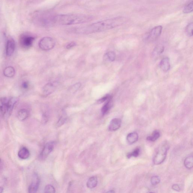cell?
Returning <instances> with one entry per match:
<instances>
[{
  "label": "cell",
  "mask_w": 193,
  "mask_h": 193,
  "mask_svg": "<svg viewBox=\"0 0 193 193\" xmlns=\"http://www.w3.org/2000/svg\"><path fill=\"white\" fill-rule=\"evenodd\" d=\"M127 19L123 17L110 18L94 23L90 25L80 28L77 32L82 34H91L114 29L125 24Z\"/></svg>",
  "instance_id": "obj_1"
},
{
  "label": "cell",
  "mask_w": 193,
  "mask_h": 193,
  "mask_svg": "<svg viewBox=\"0 0 193 193\" xmlns=\"http://www.w3.org/2000/svg\"><path fill=\"white\" fill-rule=\"evenodd\" d=\"M92 16L80 14L59 15L54 16V23L61 25H72L90 22L93 19Z\"/></svg>",
  "instance_id": "obj_2"
},
{
  "label": "cell",
  "mask_w": 193,
  "mask_h": 193,
  "mask_svg": "<svg viewBox=\"0 0 193 193\" xmlns=\"http://www.w3.org/2000/svg\"><path fill=\"white\" fill-rule=\"evenodd\" d=\"M169 146L164 143L158 148L157 151L153 158V163L155 165H159L164 162L167 156Z\"/></svg>",
  "instance_id": "obj_3"
},
{
  "label": "cell",
  "mask_w": 193,
  "mask_h": 193,
  "mask_svg": "<svg viewBox=\"0 0 193 193\" xmlns=\"http://www.w3.org/2000/svg\"><path fill=\"white\" fill-rule=\"evenodd\" d=\"M55 44V41L51 37H46L40 41L39 46L42 50L47 51L53 48Z\"/></svg>",
  "instance_id": "obj_4"
},
{
  "label": "cell",
  "mask_w": 193,
  "mask_h": 193,
  "mask_svg": "<svg viewBox=\"0 0 193 193\" xmlns=\"http://www.w3.org/2000/svg\"><path fill=\"white\" fill-rule=\"evenodd\" d=\"M163 27L161 26H155L151 29L145 37V41L147 42H152L156 40L161 35Z\"/></svg>",
  "instance_id": "obj_5"
},
{
  "label": "cell",
  "mask_w": 193,
  "mask_h": 193,
  "mask_svg": "<svg viewBox=\"0 0 193 193\" xmlns=\"http://www.w3.org/2000/svg\"><path fill=\"white\" fill-rule=\"evenodd\" d=\"M55 145V142L54 141L49 142L44 145L43 149L40 154V159L45 160L53 150Z\"/></svg>",
  "instance_id": "obj_6"
},
{
  "label": "cell",
  "mask_w": 193,
  "mask_h": 193,
  "mask_svg": "<svg viewBox=\"0 0 193 193\" xmlns=\"http://www.w3.org/2000/svg\"><path fill=\"white\" fill-rule=\"evenodd\" d=\"M34 39L35 38L33 36L24 34L21 36L20 41L21 46L24 48L27 49L32 45Z\"/></svg>",
  "instance_id": "obj_7"
},
{
  "label": "cell",
  "mask_w": 193,
  "mask_h": 193,
  "mask_svg": "<svg viewBox=\"0 0 193 193\" xmlns=\"http://www.w3.org/2000/svg\"><path fill=\"white\" fill-rule=\"evenodd\" d=\"M58 83L57 82H53L46 84L43 87L42 92L44 96H47L51 95L56 89Z\"/></svg>",
  "instance_id": "obj_8"
},
{
  "label": "cell",
  "mask_w": 193,
  "mask_h": 193,
  "mask_svg": "<svg viewBox=\"0 0 193 193\" xmlns=\"http://www.w3.org/2000/svg\"><path fill=\"white\" fill-rule=\"evenodd\" d=\"M9 98L4 97L0 98V114L3 116L9 115Z\"/></svg>",
  "instance_id": "obj_9"
},
{
  "label": "cell",
  "mask_w": 193,
  "mask_h": 193,
  "mask_svg": "<svg viewBox=\"0 0 193 193\" xmlns=\"http://www.w3.org/2000/svg\"><path fill=\"white\" fill-rule=\"evenodd\" d=\"M40 184V179L37 174L34 175L32 183L29 186V192L34 193L37 192L39 189Z\"/></svg>",
  "instance_id": "obj_10"
},
{
  "label": "cell",
  "mask_w": 193,
  "mask_h": 193,
  "mask_svg": "<svg viewBox=\"0 0 193 193\" xmlns=\"http://www.w3.org/2000/svg\"><path fill=\"white\" fill-rule=\"evenodd\" d=\"M15 49V43L13 39H10L7 41L6 44V56H11L14 53Z\"/></svg>",
  "instance_id": "obj_11"
},
{
  "label": "cell",
  "mask_w": 193,
  "mask_h": 193,
  "mask_svg": "<svg viewBox=\"0 0 193 193\" xmlns=\"http://www.w3.org/2000/svg\"><path fill=\"white\" fill-rule=\"evenodd\" d=\"M122 124V120L119 118H115L110 121L108 126L109 131H114L120 128Z\"/></svg>",
  "instance_id": "obj_12"
},
{
  "label": "cell",
  "mask_w": 193,
  "mask_h": 193,
  "mask_svg": "<svg viewBox=\"0 0 193 193\" xmlns=\"http://www.w3.org/2000/svg\"><path fill=\"white\" fill-rule=\"evenodd\" d=\"M106 102V103L102 107L101 109L102 113L103 115L107 114L113 106V100H112V97Z\"/></svg>",
  "instance_id": "obj_13"
},
{
  "label": "cell",
  "mask_w": 193,
  "mask_h": 193,
  "mask_svg": "<svg viewBox=\"0 0 193 193\" xmlns=\"http://www.w3.org/2000/svg\"><path fill=\"white\" fill-rule=\"evenodd\" d=\"M30 152L29 150L25 147L21 148L18 153V156L19 158L23 160L27 159L30 156Z\"/></svg>",
  "instance_id": "obj_14"
},
{
  "label": "cell",
  "mask_w": 193,
  "mask_h": 193,
  "mask_svg": "<svg viewBox=\"0 0 193 193\" xmlns=\"http://www.w3.org/2000/svg\"><path fill=\"white\" fill-rule=\"evenodd\" d=\"M138 136L136 132L131 133L127 135L126 137L127 141L129 144L132 145L138 141Z\"/></svg>",
  "instance_id": "obj_15"
},
{
  "label": "cell",
  "mask_w": 193,
  "mask_h": 193,
  "mask_svg": "<svg viewBox=\"0 0 193 193\" xmlns=\"http://www.w3.org/2000/svg\"><path fill=\"white\" fill-rule=\"evenodd\" d=\"M160 67L163 71L167 72L170 68L169 59L168 57L163 59L160 63Z\"/></svg>",
  "instance_id": "obj_16"
},
{
  "label": "cell",
  "mask_w": 193,
  "mask_h": 193,
  "mask_svg": "<svg viewBox=\"0 0 193 193\" xmlns=\"http://www.w3.org/2000/svg\"><path fill=\"white\" fill-rule=\"evenodd\" d=\"M29 113L27 110L25 109H22L18 111L17 118L21 121H24L28 118Z\"/></svg>",
  "instance_id": "obj_17"
},
{
  "label": "cell",
  "mask_w": 193,
  "mask_h": 193,
  "mask_svg": "<svg viewBox=\"0 0 193 193\" xmlns=\"http://www.w3.org/2000/svg\"><path fill=\"white\" fill-rule=\"evenodd\" d=\"M3 73L5 76L9 77V78H11L15 74V71L14 68L11 66H9L4 69L3 71Z\"/></svg>",
  "instance_id": "obj_18"
},
{
  "label": "cell",
  "mask_w": 193,
  "mask_h": 193,
  "mask_svg": "<svg viewBox=\"0 0 193 193\" xmlns=\"http://www.w3.org/2000/svg\"><path fill=\"white\" fill-rule=\"evenodd\" d=\"M98 180L96 176H93L90 177L87 181V187L90 189L94 188L97 185Z\"/></svg>",
  "instance_id": "obj_19"
},
{
  "label": "cell",
  "mask_w": 193,
  "mask_h": 193,
  "mask_svg": "<svg viewBox=\"0 0 193 193\" xmlns=\"http://www.w3.org/2000/svg\"><path fill=\"white\" fill-rule=\"evenodd\" d=\"M193 156H190L186 157L184 161V165L186 168L188 169H191L193 168Z\"/></svg>",
  "instance_id": "obj_20"
},
{
  "label": "cell",
  "mask_w": 193,
  "mask_h": 193,
  "mask_svg": "<svg viewBox=\"0 0 193 193\" xmlns=\"http://www.w3.org/2000/svg\"><path fill=\"white\" fill-rule=\"evenodd\" d=\"M160 132L156 130L153 132L151 136L148 137L146 139L148 141H156L160 137Z\"/></svg>",
  "instance_id": "obj_21"
},
{
  "label": "cell",
  "mask_w": 193,
  "mask_h": 193,
  "mask_svg": "<svg viewBox=\"0 0 193 193\" xmlns=\"http://www.w3.org/2000/svg\"><path fill=\"white\" fill-rule=\"evenodd\" d=\"M193 10V1H192L184 6V9H183V12L184 13L187 14V13L192 12Z\"/></svg>",
  "instance_id": "obj_22"
},
{
  "label": "cell",
  "mask_w": 193,
  "mask_h": 193,
  "mask_svg": "<svg viewBox=\"0 0 193 193\" xmlns=\"http://www.w3.org/2000/svg\"><path fill=\"white\" fill-rule=\"evenodd\" d=\"M140 152H141V149L139 148H137L136 149L133 150V151L131 153H129L127 155V157L129 158L132 157H137L139 156Z\"/></svg>",
  "instance_id": "obj_23"
},
{
  "label": "cell",
  "mask_w": 193,
  "mask_h": 193,
  "mask_svg": "<svg viewBox=\"0 0 193 193\" xmlns=\"http://www.w3.org/2000/svg\"><path fill=\"white\" fill-rule=\"evenodd\" d=\"M105 56L110 62H113L115 60V54L113 52H110L106 53Z\"/></svg>",
  "instance_id": "obj_24"
},
{
  "label": "cell",
  "mask_w": 193,
  "mask_h": 193,
  "mask_svg": "<svg viewBox=\"0 0 193 193\" xmlns=\"http://www.w3.org/2000/svg\"><path fill=\"white\" fill-rule=\"evenodd\" d=\"M193 23H190L189 24L186 26V34L189 36H192L193 35Z\"/></svg>",
  "instance_id": "obj_25"
},
{
  "label": "cell",
  "mask_w": 193,
  "mask_h": 193,
  "mask_svg": "<svg viewBox=\"0 0 193 193\" xmlns=\"http://www.w3.org/2000/svg\"><path fill=\"white\" fill-rule=\"evenodd\" d=\"M81 86V84L80 83H77L74 84L71 87L70 89V91L72 93H75L80 88Z\"/></svg>",
  "instance_id": "obj_26"
},
{
  "label": "cell",
  "mask_w": 193,
  "mask_h": 193,
  "mask_svg": "<svg viewBox=\"0 0 193 193\" xmlns=\"http://www.w3.org/2000/svg\"><path fill=\"white\" fill-rule=\"evenodd\" d=\"M151 183L153 186L156 185L160 182V179L159 176H152L151 179Z\"/></svg>",
  "instance_id": "obj_27"
},
{
  "label": "cell",
  "mask_w": 193,
  "mask_h": 193,
  "mask_svg": "<svg viewBox=\"0 0 193 193\" xmlns=\"http://www.w3.org/2000/svg\"><path fill=\"white\" fill-rule=\"evenodd\" d=\"M44 191V192L45 193H53L56 192L55 189L53 186L49 184L45 186Z\"/></svg>",
  "instance_id": "obj_28"
},
{
  "label": "cell",
  "mask_w": 193,
  "mask_h": 193,
  "mask_svg": "<svg viewBox=\"0 0 193 193\" xmlns=\"http://www.w3.org/2000/svg\"><path fill=\"white\" fill-rule=\"evenodd\" d=\"M164 50V47L161 45H158L154 49V53L155 54H160L162 53Z\"/></svg>",
  "instance_id": "obj_29"
},
{
  "label": "cell",
  "mask_w": 193,
  "mask_h": 193,
  "mask_svg": "<svg viewBox=\"0 0 193 193\" xmlns=\"http://www.w3.org/2000/svg\"><path fill=\"white\" fill-rule=\"evenodd\" d=\"M112 97L110 95H105V96L102 97V98H100L99 99H98L97 101V103L98 104H101L103 103L106 101H107L110 98H111Z\"/></svg>",
  "instance_id": "obj_30"
},
{
  "label": "cell",
  "mask_w": 193,
  "mask_h": 193,
  "mask_svg": "<svg viewBox=\"0 0 193 193\" xmlns=\"http://www.w3.org/2000/svg\"><path fill=\"white\" fill-rule=\"evenodd\" d=\"M76 45V44L75 42H71L68 44L66 48L67 49H70L72 47H75Z\"/></svg>",
  "instance_id": "obj_31"
},
{
  "label": "cell",
  "mask_w": 193,
  "mask_h": 193,
  "mask_svg": "<svg viewBox=\"0 0 193 193\" xmlns=\"http://www.w3.org/2000/svg\"><path fill=\"white\" fill-rule=\"evenodd\" d=\"M172 189L174 191H179L180 190V187L177 184H175L172 186Z\"/></svg>",
  "instance_id": "obj_32"
},
{
  "label": "cell",
  "mask_w": 193,
  "mask_h": 193,
  "mask_svg": "<svg viewBox=\"0 0 193 193\" xmlns=\"http://www.w3.org/2000/svg\"><path fill=\"white\" fill-rule=\"evenodd\" d=\"M22 86L23 89H25V90H26V89L29 88V83H28V82H24L22 83Z\"/></svg>",
  "instance_id": "obj_33"
},
{
  "label": "cell",
  "mask_w": 193,
  "mask_h": 193,
  "mask_svg": "<svg viewBox=\"0 0 193 193\" xmlns=\"http://www.w3.org/2000/svg\"><path fill=\"white\" fill-rule=\"evenodd\" d=\"M65 119L64 118H61L60 119V120H59L58 123V125H61L62 124H63L65 122Z\"/></svg>",
  "instance_id": "obj_34"
},
{
  "label": "cell",
  "mask_w": 193,
  "mask_h": 193,
  "mask_svg": "<svg viewBox=\"0 0 193 193\" xmlns=\"http://www.w3.org/2000/svg\"><path fill=\"white\" fill-rule=\"evenodd\" d=\"M4 191V188L2 187H0V193H2Z\"/></svg>",
  "instance_id": "obj_35"
},
{
  "label": "cell",
  "mask_w": 193,
  "mask_h": 193,
  "mask_svg": "<svg viewBox=\"0 0 193 193\" xmlns=\"http://www.w3.org/2000/svg\"><path fill=\"white\" fill-rule=\"evenodd\" d=\"M108 192V193H113V192H114V191H113V190H110V191H108V192Z\"/></svg>",
  "instance_id": "obj_36"
},
{
  "label": "cell",
  "mask_w": 193,
  "mask_h": 193,
  "mask_svg": "<svg viewBox=\"0 0 193 193\" xmlns=\"http://www.w3.org/2000/svg\"><path fill=\"white\" fill-rule=\"evenodd\" d=\"M1 159H0V164H1Z\"/></svg>",
  "instance_id": "obj_37"
}]
</instances>
